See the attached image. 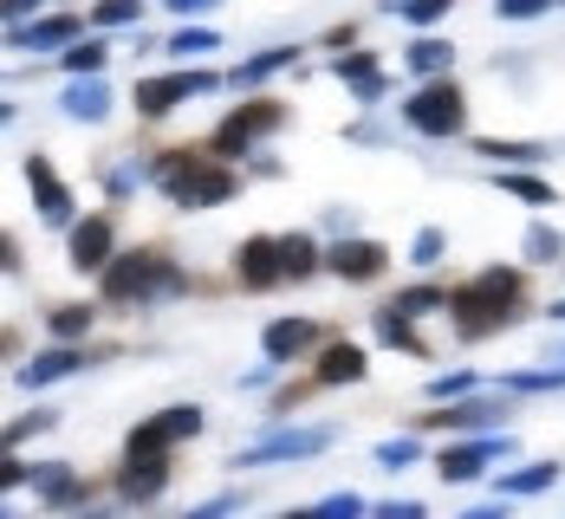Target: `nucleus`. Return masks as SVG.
I'll list each match as a JSON object with an SVG mask.
<instances>
[{
    "mask_svg": "<svg viewBox=\"0 0 565 519\" xmlns=\"http://www.w3.org/2000/svg\"><path fill=\"white\" fill-rule=\"evenodd\" d=\"M33 494H40L46 507H78V500H85L92 487H85V480H78L72 467H33Z\"/></svg>",
    "mask_w": 565,
    "mask_h": 519,
    "instance_id": "obj_22",
    "label": "nucleus"
},
{
    "mask_svg": "<svg viewBox=\"0 0 565 519\" xmlns=\"http://www.w3.org/2000/svg\"><path fill=\"white\" fill-rule=\"evenodd\" d=\"M332 448V429H267L260 442H247L234 467H267V462H306V455H326Z\"/></svg>",
    "mask_w": 565,
    "mask_h": 519,
    "instance_id": "obj_6",
    "label": "nucleus"
},
{
    "mask_svg": "<svg viewBox=\"0 0 565 519\" xmlns=\"http://www.w3.org/2000/svg\"><path fill=\"white\" fill-rule=\"evenodd\" d=\"M409 72L416 78H449V58H455V46L449 40H409Z\"/></svg>",
    "mask_w": 565,
    "mask_h": 519,
    "instance_id": "obj_25",
    "label": "nucleus"
},
{
    "mask_svg": "<svg viewBox=\"0 0 565 519\" xmlns=\"http://www.w3.org/2000/svg\"><path fill=\"white\" fill-rule=\"evenodd\" d=\"M227 513H241V494H215V500H202L195 513H182V519H227Z\"/></svg>",
    "mask_w": 565,
    "mask_h": 519,
    "instance_id": "obj_41",
    "label": "nucleus"
},
{
    "mask_svg": "<svg viewBox=\"0 0 565 519\" xmlns=\"http://www.w3.org/2000/svg\"><path fill=\"white\" fill-rule=\"evenodd\" d=\"M332 78L339 85H351L358 98H384V65L371 53H344V58H332Z\"/></svg>",
    "mask_w": 565,
    "mask_h": 519,
    "instance_id": "obj_21",
    "label": "nucleus"
},
{
    "mask_svg": "<svg viewBox=\"0 0 565 519\" xmlns=\"http://www.w3.org/2000/svg\"><path fill=\"white\" fill-rule=\"evenodd\" d=\"M58 111L78 117V123H105V117H111V85H105V78H72L65 98H58Z\"/></svg>",
    "mask_w": 565,
    "mask_h": 519,
    "instance_id": "obj_17",
    "label": "nucleus"
},
{
    "mask_svg": "<svg viewBox=\"0 0 565 519\" xmlns=\"http://www.w3.org/2000/svg\"><path fill=\"white\" fill-rule=\"evenodd\" d=\"M553 318H559V325H565V299H559V305H553Z\"/></svg>",
    "mask_w": 565,
    "mask_h": 519,
    "instance_id": "obj_51",
    "label": "nucleus"
},
{
    "mask_svg": "<svg viewBox=\"0 0 565 519\" xmlns=\"http://www.w3.org/2000/svg\"><path fill=\"white\" fill-rule=\"evenodd\" d=\"M494 188H508L513 202H533V208H553V202H559V188H553V182H540V175H513V170L494 175Z\"/></svg>",
    "mask_w": 565,
    "mask_h": 519,
    "instance_id": "obj_27",
    "label": "nucleus"
},
{
    "mask_svg": "<svg viewBox=\"0 0 565 519\" xmlns=\"http://www.w3.org/2000/svg\"><path fill=\"white\" fill-rule=\"evenodd\" d=\"M481 150H488V156H520V163H533V156H546L540 143H501V137H488Z\"/></svg>",
    "mask_w": 565,
    "mask_h": 519,
    "instance_id": "obj_42",
    "label": "nucleus"
},
{
    "mask_svg": "<svg viewBox=\"0 0 565 519\" xmlns=\"http://www.w3.org/2000/svg\"><path fill=\"white\" fill-rule=\"evenodd\" d=\"M292 58H299L292 46H267V53H254L247 65H234V85H241V91H254L260 78H274V72H286Z\"/></svg>",
    "mask_w": 565,
    "mask_h": 519,
    "instance_id": "obj_26",
    "label": "nucleus"
},
{
    "mask_svg": "<svg viewBox=\"0 0 565 519\" xmlns=\"http://www.w3.org/2000/svg\"><path fill=\"white\" fill-rule=\"evenodd\" d=\"M526 305V273L520 267H481L475 280H461L449 292V325L455 338H494L501 325L520 318Z\"/></svg>",
    "mask_w": 565,
    "mask_h": 519,
    "instance_id": "obj_1",
    "label": "nucleus"
},
{
    "mask_svg": "<svg viewBox=\"0 0 565 519\" xmlns=\"http://www.w3.org/2000/svg\"><path fill=\"white\" fill-rule=\"evenodd\" d=\"M202 429H209V415H202L195 403L157 409L150 422L130 429V455H170V442H189V435H202Z\"/></svg>",
    "mask_w": 565,
    "mask_h": 519,
    "instance_id": "obj_7",
    "label": "nucleus"
},
{
    "mask_svg": "<svg viewBox=\"0 0 565 519\" xmlns=\"http://www.w3.org/2000/svg\"><path fill=\"white\" fill-rule=\"evenodd\" d=\"M163 487H170V455H130L124 474H117V494H124L130 507L163 500Z\"/></svg>",
    "mask_w": 565,
    "mask_h": 519,
    "instance_id": "obj_14",
    "label": "nucleus"
},
{
    "mask_svg": "<svg viewBox=\"0 0 565 519\" xmlns=\"http://www.w3.org/2000/svg\"><path fill=\"white\" fill-rule=\"evenodd\" d=\"M403 123L423 130V137H461V123H468V91H461L455 78H429V85L409 91Z\"/></svg>",
    "mask_w": 565,
    "mask_h": 519,
    "instance_id": "obj_4",
    "label": "nucleus"
},
{
    "mask_svg": "<svg viewBox=\"0 0 565 519\" xmlns=\"http://www.w3.org/2000/svg\"><path fill=\"white\" fill-rule=\"evenodd\" d=\"M20 267V247H13V234H0V273H13Z\"/></svg>",
    "mask_w": 565,
    "mask_h": 519,
    "instance_id": "obj_48",
    "label": "nucleus"
},
{
    "mask_svg": "<svg viewBox=\"0 0 565 519\" xmlns=\"http://www.w3.org/2000/svg\"><path fill=\"white\" fill-rule=\"evenodd\" d=\"M78 519H105V513H78Z\"/></svg>",
    "mask_w": 565,
    "mask_h": 519,
    "instance_id": "obj_52",
    "label": "nucleus"
},
{
    "mask_svg": "<svg viewBox=\"0 0 565 519\" xmlns=\"http://www.w3.org/2000/svg\"><path fill=\"white\" fill-rule=\"evenodd\" d=\"M40 0H0V20H13V26H26V13H33Z\"/></svg>",
    "mask_w": 565,
    "mask_h": 519,
    "instance_id": "obj_46",
    "label": "nucleus"
},
{
    "mask_svg": "<svg viewBox=\"0 0 565 519\" xmlns=\"http://www.w3.org/2000/svg\"><path fill=\"white\" fill-rule=\"evenodd\" d=\"M280 519H312V507H299V513H280Z\"/></svg>",
    "mask_w": 565,
    "mask_h": 519,
    "instance_id": "obj_50",
    "label": "nucleus"
},
{
    "mask_svg": "<svg viewBox=\"0 0 565 519\" xmlns=\"http://www.w3.org/2000/svg\"><path fill=\"white\" fill-rule=\"evenodd\" d=\"M58 415L53 409H33V415H20V422H13V429H7V435H0V455H13V448H20V442H26V435H46V429H53Z\"/></svg>",
    "mask_w": 565,
    "mask_h": 519,
    "instance_id": "obj_31",
    "label": "nucleus"
},
{
    "mask_svg": "<svg viewBox=\"0 0 565 519\" xmlns=\"http://www.w3.org/2000/svg\"><path fill=\"white\" fill-rule=\"evenodd\" d=\"M234 267H241V286H254V292L280 286V234L241 240V247H234Z\"/></svg>",
    "mask_w": 565,
    "mask_h": 519,
    "instance_id": "obj_12",
    "label": "nucleus"
},
{
    "mask_svg": "<svg viewBox=\"0 0 565 519\" xmlns=\"http://www.w3.org/2000/svg\"><path fill=\"white\" fill-rule=\"evenodd\" d=\"M416 260H423V267H429V260H443V234H436V228L416 234Z\"/></svg>",
    "mask_w": 565,
    "mask_h": 519,
    "instance_id": "obj_44",
    "label": "nucleus"
},
{
    "mask_svg": "<svg viewBox=\"0 0 565 519\" xmlns=\"http://www.w3.org/2000/svg\"><path fill=\"white\" fill-rule=\"evenodd\" d=\"M436 305H449V292H436V286H409L403 299H396V312H436Z\"/></svg>",
    "mask_w": 565,
    "mask_h": 519,
    "instance_id": "obj_38",
    "label": "nucleus"
},
{
    "mask_svg": "<svg viewBox=\"0 0 565 519\" xmlns=\"http://www.w3.org/2000/svg\"><path fill=\"white\" fill-rule=\"evenodd\" d=\"M85 364H92V357H85V350H72V345H65V350H40V357L20 370V383H26V390H46V383H65V377H78Z\"/></svg>",
    "mask_w": 565,
    "mask_h": 519,
    "instance_id": "obj_19",
    "label": "nucleus"
},
{
    "mask_svg": "<svg viewBox=\"0 0 565 519\" xmlns=\"http://www.w3.org/2000/svg\"><path fill=\"white\" fill-rule=\"evenodd\" d=\"M202 91H215V72H163V78H143L137 85V111L143 117H170L175 105H189V98H202Z\"/></svg>",
    "mask_w": 565,
    "mask_h": 519,
    "instance_id": "obj_8",
    "label": "nucleus"
},
{
    "mask_svg": "<svg viewBox=\"0 0 565 519\" xmlns=\"http://www.w3.org/2000/svg\"><path fill=\"white\" fill-rule=\"evenodd\" d=\"M280 117H286L280 98H254V105H241V111H234L222 130L209 137V156H247L267 130H280Z\"/></svg>",
    "mask_w": 565,
    "mask_h": 519,
    "instance_id": "obj_5",
    "label": "nucleus"
},
{
    "mask_svg": "<svg viewBox=\"0 0 565 519\" xmlns=\"http://www.w3.org/2000/svg\"><path fill=\"white\" fill-rule=\"evenodd\" d=\"M111 215H85L78 228H72V273H105L111 267Z\"/></svg>",
    "mask_w": 565,
    "mask_h": 519,
    "instance_id": "obj_13",
    "label": "nucleus"
},
{
    "mask_svg": "<svg viewBox=\"0 0 565 519\" xmlns=\"http://www.w3.org/2000/svg\"><path fill=\"white\" fill-rule=\"evenodd\" d=\"M364 377H371V357H364V345H351V338H332V345L319 350V383H326V390L364 383Z\"/></svg>",
    "mask_w": 565,
    "mask_h": 519,
    "instance_id": "obj_15",
    "label": "nucleus"
},
{
    "mask_svg": "<svg viewBox=\"0 0 565 519\" xmlns=\"http://www.w3.org/2000/svg\"><path fill=\"white\" fill-rule=\"evenodd\" d=\"M78 40V20L72 13H53V20H26L13 26V46H33V53H65Z\"/></svg>",
    "mask_w": 565,
    "mask_h": 519,
    "instance_id": "obj_18",
    "label": "nucleus"
},
{
    "mask_svg": "<svg viewBox=\"0 0 565 519\" xmlns=\"http://www.w3.org/2000/svg\"><path fill=\"white\" fill-rule=\"evenodd\" d=\"M85 332H92V312H85V305H58V312H53V338L78 345Z\"/></svg>",
    "mask_w": 565,
    "mask_h": 519,
    "instance_id": "obj_33",
    "label": "nucleus"
},
{
    "mask_svg": "<svg viewBox=\"0 0 565 519\" xmlns=\"http://www.w3.org/2000/svg\"><path fill=\"white\" fill-rule=\"evenodd\" d=\"M312 519H371V500H358V494H332V500H319Z\"/></svg>",
    "mask_w": 565,
    "mask_h": 519,
    "instance_id": "obj_34",
    "label": "nucleus"
},
{
    "mask_svg": "<svg viewBox=\"0 0 565 519\" xmlns=\"http://www.w3.org/2000/svg\"><path fill=\"white\" fill-rule=\"evenodd\" d=\"M326 267L351 280V286H371V280H384V267H391V253L377 247V240H339L332 253H326Z\"/></svg>",
    "mask_w": 565,
    "mask_h": 519,
    "instance_id": "obj_11",
    "label": "nucleus"
},
{
    "mask_svg": "<svg viewBox=\"0 0 565 519\" xmlns=\"http://www.w3.org/2000/svg\"><path fill=\"white\" fill-rule=\"evenodd\" d=\"M553 480H559V462H526V467H513V474H501V500H533Z\"/></svg>",
    "mask_w": 565,
    "mask_h": 519,
    "instance_id": "obj_23",
    "label": "nucleus"
},
{
    "mask_svg": "<svg viewBox=\"0 0 565 519\" xmlns=\"http://www.w3.org/2000/svg\"><path fill=\"white\" fill-rule=\"evenodd\" d=\"M546 7H553V0H501L494 13H501V20H540Z\"/></svg>",
    "mask_w": 565,
    "mask_h": 519,
    "instance_id": "obj_43",
    "label": "nucleus"
},
{
    "mask_svg": "<svg viewBox=\"0 0 565 519\" xmlns=\"http://www.w3.org/2000/svg\"><path fill=\"white\" fill-rule=\"evenodd\" d=\"M488 422H508V409L501 403H461V409H429L423 415V429H449V435H475V429H488Z\"/></svg>",
    "mask_w": 565,
    "mask_h": 519,
    "instance_id": "obj_20",
    "label": "nucleus"
},
{
    "mask_svg": "<svg viewBox=\"0 0 565 519\" xmlns=\"http://www.w3.org/2000/svg\"><path fill=\"white\" fill-rule=\"evenodd\" d=\"M559 253V234L553 228H526V260H553Z\"/></svg>",
    "mask_w": 565,
    "mask_h": 519,
    "instance_id": "obj_40",
    "label": "nucleus"
},
{
    "mask_svg": "<svg viewBox=\"0 0 565 519\" xmlns=\"http://www.w3.org/2000/svg\"><path fill=\"white\" fill-rule=\"evenodd\" d=\"M384 7H391V13L403 20V26H436V20L449 13L455 0H384Z\"/></svg>",
    "mask_w": 565,
    "mask_h": 519,
    "instance_id": "obj_30",
    "label": "nucleus"
},
{
    "mask_svg": "<svg viewBox=\"0 0 565 519\" xmlns=\"http://www.w3.org/2000/svg\"><path fill=\"white\" fill-rule=\"evenodd\" d=\"M20 480H33V467H20L13 455H0V494H7V487H20Z\"/></svg>",
    "mask_w": 565,
    "mask_h": 519,
    "instance_id": "obj_45",
    "label": "nucleus"
},
{
    "mask_svg": "<svg viewBox=\"0 0 565 519\" xmlns=\"http://www.w3.org/2000/svg\"><path fill=\"white\" fill-rule=\"evenodd\" d=\"M416 455H423V442H416V435H391V442L377 448V462H384V467H409Z\"/></svg>",
    "mask_w": 565,
    "mask_h": 519,
    "instance_id": "obj_37",
    "label": "nucleus"
},
{
    "mask_svg": "<svg viewBox=\"0 0 565 519\" xmlns=\"http://www.w3.org/2000/svg\"><path fill=\"white\" fill-rule=\"evenodd\" d=\"M143 13V0H98L92 7V26H130Z\"/></svg>",
    "mask_w": 565,
    "mask_h": 519,
    "instance_id": "obj_36",
    "label": "nucleus"
},
{
    "mask_svg": "<svg viewBox=\"0 0 565 519\" xmlns=\"http://www.w3.org/2000/svg\"><path fill=\"white\" fill-rule=\"evenodd\" d=\"M371 519H429V507H423V500H377Z\"/></svg>",
    "mask_w": 565,
    "mask_h": 519,
    "instance_id": "obj_39",
    "label": "nucleus"
},
{
    "mask_svg": "<svg viewBox=\"0 0 565 519\" xmlns=\"http://www.w3.org/2000/svg\"><path fill=\"white\" fill-rule=\"evenodd\" d=\"M26 188H33V202L53 228H78V208H72V195H65V182L46 156H26Z\"/></svg>",
    "mask_w": 565,
    "mask_h": 519,
    "instance_id": "obj_10",
    "label": "nucleus"
},
{
    "mask_svg": "<svg viewBox=\"0 0 565 519\" xmlns=\"http://www.w3.org/2000/svg\"><path fill=\"white\" fill-rule=\"evenodd\" d=\"M105 299L111 305H143V299H170L182 292V267H175L170 253H157V247H137V253H124L105 267Z\"/></svg>",
    "mask_w": 565,
    "mask_h": 519,
    "instance_id": "obj_3",
    "label": "nucleus"
},
{
    "mask_svg": "<svg viewBox=\"0 0 565 519\" xmlns=\"http://www.w3.org/2000/svg\"><path fill=\"white\" fill-rule=\"evenodd\" d=\"M0 519H13V513H7V507H0Z\"/></svg>",
    "mask_w": 565,
    "mask_h": 519,
    "instance_id": "obj_53",
    "label": "nucleus"
},
{
    "mask_svg": "<svg viewBox=\"0 0 565 519\" xmlns=\"http://www.w3.org/2000/svg\"><path fill=\"white\" fill-rule=\"evenodd\" d=\"M215 46H222V33H215V26H182V33H170V53H215Z\"/></svg>",
    "mask_w": 565,
    "mask_h": 519,
    "instance_id": "obj_32",
    "label": "nucleus"
},
{
    "mask_svg": "<svg viewBox=\"0 0 565 519\" xmlns=\"http://www.w3.org/2000/svg\"><path fill=\"white\" fill-rule=\"evenodd\" d=\"M508 507H513V500H501V507H468L461 519H508Z\"/></svg>",
    "mask_w": 565,
    "mask_h": 519,
    "instance_id": "obj_49",
    "label": "nucleus"
},
{
    "mask_svg": "<svg viewBox=\"0 0 565 519\" xmlns=\"http://www.w3.org/2000/svg\"><path fill=\"white\" fill-rule=\"evenodd\" d=\"M377 345L423 357V338H416V325H403V312H396V305H384V312H377Z\"/></svg>",
    "mask_w": 565,
    "mask_h": 519,
    "instance_id": "obj_28",
    "label": "nucleus"
},
{
    "mask_svg": "<svg viewBox=\"0 0 565 519\" xmlns=\"http://www.w3.org/2000/svg\"><path fill=\"white\" fill-rule=\"evenodd\" d=\"M559 370H565V357H559Z\"/></svg>",
    "mask_w": 565,
    "mask_h": 519,
    "instance_id": "obj_54",
    "label": "nucleus"
},
{
    "mask_svg": "<svg viewBox=\"0 0 565 519\" xmlns=\"http://www.w3.org/2000/svg\"><path fill=\"white\" fill-rule=\"evenodd\" d=\"M150 182L170 195L175 208H215V202H227V195L241 188V175L227 170V163H202V156H189V150L157 156V163H150Z\"/></svg>",
    "mask_w": 565,
    "mask_h": 519,
    "instance_id": "obj_2",
    "label": "nucleus"
},
{
    "mask_svg": "<svg viewBox=\"0 0 565 519\" xmlns=\"http://www.w3.org/2000/svg\"><path fill=\"white\" fill-rule=\"evenodd\" d=\"M475 390H481V377H475V370H455V377H436V383H429V397H436V403H455V397H475Z\"/></svg>",
    "mask_w": 565,
    "mask_h": 519,
    "instance_id": "obj_35",
    "label": "nucleus"
},
{
    "mask_svg": "<svg viewBox=\"0 0 565 519\" xmlns=\"http://www.w3.org/2000/svg\"><path fill=\"white\" fill-rule=\"evenodd\" d=\"M274 383V364H260V370H241V390H267Z\"/></svg>",
    "mask_w": 565,
    "mask_h": 519,
    "instance_id": "obj_47",
    "label": "nucleus"
},
{
    "mask_svg": "<svg viewBox=\"0 0 565 519\" xmlns=\"http://www.w3.org/2000/svg\"><path fill=\"white\" fill-rule=\"evenodd\" d=\"M513 448H520L513 435H475V442H455L436 467H443V480H449V487H461V480H481V467L501 462V455H513Z\"/></svg>",
    "mask_w": 565,
    "mask_h": 519,
    "instance_id": "obj_9",
    "label": "nucleus"
},
{
    "mask_svg": "<svg viewBox=\"0 0 565 519\" xmlns=\"http://www.w3.org/2000/svg\"><path fill=\"white\" fill-rule=\"evenodd\" d=\"M58 65H65L72 78H98V72H105V40H72Z\"/></svg>",
    "mask_w": 565,
    "mask_h": 519,
    "instance_id": "obj_29",
    "label": "nucleus"
},
{
    "mask_svg": "<svg viewBox=\"0 0 565 519\" xmlns=\"http://www.w3.org/2000/svg\"><path fill=\"white\" fill-rule=\"evenodd\" d=\"M312 345H319V325H312V318H274V325L260 332L267 364H292V357H306Z\"/></svg>",
    "mask_w": 565,
    "mask_h": 519,
    "instance_id": "obj_16",
    "label": "nucleus"
},
{
    "mask_svg": "<svg viewBox=\"0 0 565 519\" xmlns=\"http://www.w3.org/2000/svg\"><path fill=\"white\" fill-rule=\"evenodd\" d=\"M319 267H326V253L306 234H280V280H312Z\"/></svg>",
    "mask_w": 565,
    "mask_h": 519,
    "instance_id": "obj_24",
    "label": "nucleus"
}]
</instances>
